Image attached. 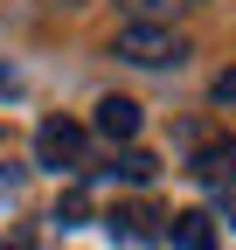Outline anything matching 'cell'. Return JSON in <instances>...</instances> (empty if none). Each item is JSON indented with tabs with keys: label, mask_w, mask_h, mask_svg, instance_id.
<instances>
[{
	"label": "cell",
	"mask_w": 236,
	"mask_h": 250,
	"mask_svg": "<svg viewBox=\"0 0 236 250\" xmlns=\"http://www.w3.org/2000/svg\"><path fill=\"white\" fill-rule=\"evenodd\" d=\"M111 56L139 62V70H167V62H181L188 49H181V35H167V28H153V21H125L118 42H111Z\"/></svg>",
	"instance_id": "6da1fadb"
},
{
	"label": "cell",
	"mask_w": 236,
	"mask_h": 250,
	"mask_svg": "<svg viewBox=\"0 0 236 250\" xmlns=\"http://www.w3.org/2000/svg\"><path fill=\"white\" fill-rule=\"evenodd\" d=\"M35 167H56V174L83 167V125L77 118H42L35 125Z\"/></svg>",
	"instance_id": "7a4b0ae2"
},
{
	"label": "cell",
	"mask_w": 236,
	"mask_h": 250,
	"mask_svg": "<svg viewBox=\"0 0 236 250\" xmlns=\"http://www.w3.org/2000/svg\"><path fill=\"white\" fill-rule=\"evenodd\" d=\"M188 174H195L201 188H222V195H229V188H236V139H209V146L188 160Z\"/></svg>",
	"instance_id": "3957f363"
},
{
	"label": "cell",
	"mask_w": 236,
	"mask_h": 250,
	"mask_svg": "<svg viewBox=\"0 0 236 250\" xmlns=\"http://www.w3.org/2000/svg\"><path fill=\"white\" fill-rule=\"evenodd\" d=\"M104 229H111V243H153V236H167V229H160V215L146 208V202L111 208V215H104Z\"/></svg>",
	"instance_id": "277c9868"
},
{
	"label": "cell",
	"mask_w": 236,
	"mask_h": 250,
	"mask_svg": "<svg viewBox=\"0 0 236 250\" xmlns=\"http://www.w3.org/2000/svg\"><path fill=\"white\" fill-rule=\"evenodd\" d=\"M167 236H174V250H216V223H209L201 208H181Z\"/></svg>",
	"instance_id": "5b68a950"
},
{
	"label": "cell",
	"mask_w": 236,
	"mask_h": 250,
	"mask_svg": "<svg viewBox=\"0 0 236 250\" xmlns=\"http://www.w3.org/2000/svg\"><path fill=\"white\" fill-rule=\"evenodd\" d=\"M98 132H104V139H132V132H139V104H132V98H104V104H98Z\"/></svg>",
	"instance_id": "8992f818"
},
{
	"label": "cell",
	"mask_w": 236,
	"mask_h": 250,
	"mask_svg": "<svg viewBox=\"0 0 236 250\" xmlns=\"http://www.w3.org/2000/svg\"><path fill=\"white\" fill-rule=\"evenodd\" d=\"M111 174H125L132 188H146V181L160 174V160H153V153H139V146H125V153H118V167H111Z\"/></svg>",
	"instance_id": "52a82bcc"
},
{
	"label": "cell",
	"mask_w": 236,
	"mask_h": 250,
	"mask_svg": "<svg viewBox=\"0 0 236 250\" xmlns=\"http://www.w3.org/2000/svg\"><path fill=\"white\" fill-rule=\"evenodd\" d=\"M56 223H63V229L91 223V195H83V188H63V202H56Z\"/></svg>",
	"instance_id": "ba28073f"
},
{
	"label": "cell",
	"mask_w": 236,
	"mask_h": 250,
	"mask_svg": "<svg viewBox=\"0 0 236 250\" xmlns=\"http://www.w3.org/2000/svg\"><path fill=\"white\" fill-rule=\"evenodd\" d=\"M125 7H132L139 21H153V28H160V14H174V7H188V0H125Z\"/></svg>",
	"instance_id": "9c48e42d"
},
{
	"label": "cell",
	"mask_w": 236,
	"mask_h": 250,
	"mask_svg": "<svg viewBox=\"0 0 236 250\" xmlns=\"http://www.w3.org/2000/svg\"><path fill=\"white\" fill-rule=\"evenodd\" d=\"M216 104H229V111H236V70H222V77H216Z\"/></svg>",
	"instance_id": "30bf717a"
},
{
	"label": "cell",
	"mask_w": 236,
	"mask_h": 250,
	"mask_svg": "<svg viewBox=\"0 0 236 250\" xmlns=\"http://www.w3.org/2000/svg\"><path fill=\"white\" fill-rule=\"evenodd\" d=\"M222 208H229V223H236V188H229V195H222Z\"/></svg>",
	"instance_id": "8fae6325"
},
{
	"label": "cell",
	"mask_w": 236,
	"mask_h": 250,
	"mask_svg": "<svg viewBox=\"0 0 236 250\" xmlns=\"http://www.w3.org/2000/svg\"><path fill=\"white\" fill-rule=\"evenodd\" d=\"M56 7H77V0H56Z\"/></svg>",
	"instance_id": "7c38bea8"
}]
</instances>
